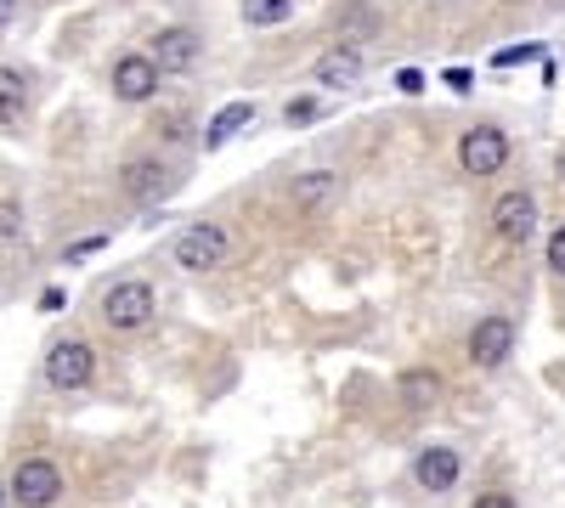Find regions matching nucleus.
Returning <instances> with one entry per match:
<instances>
[{
  "label": "nucleus",
  "instance_id": "b1692460",
  "mask_svg": "<svg viewBox=\"0 0 565 508\" xmlns=\"http://www.w3.org/2000/svg\"><path fill=\"white\" fill-rule=\"evenodd\" d=\"M40 311H63V289H45L40 294Z\"/></svg>",
  "mask_w": 565,
  "mask_h": 508
},
{
  "label": "nucleus",
  "instance_id": "f3484780",
  "mask_svg": "<svg viewBox=\"0 0 565 508\" xmlns=\"http://www.w3.org/2000/svg\"><path fill=\"white\" fill-rule=\"evenodd\" d=\"M244 23L249 29H277V23H289L295 18V0H244Z\"/></svg>",
  "mask_w": 565,
  "mask_h": 508
},
{
  "label": "nucleus",
  "instance_id": "6e6552de",
  "mask_svg": "<svg viewBox=\"0 0 565 508\" xmlns=\"http://www.w3.org/2000/svg\"><path fill=\"white\" fill-rule=\"evenodd\" d=\"M492 233L503 238V244H532V233H537V198L532 193H503L498 204H492Z\"/></svg>",
  "mask_w": 565,
  "mask_h": 508
},
{
  "label": "nucleus",
  "instance_id": "4468645a",
  "mask_svg": "<svg viewBox=\"0 0 565 508\" xmlns=\"http://www.w3.org/2000/svg\"><path fill=\"white\" fill-rule=\"evenodd\" d=\"M441 396H447V379L436 374V367H407V374H402V401L413 412H430Z\"/></svg>",
  "mask_w": 565,
  "mask_h": 508
},
{
  "label": "nucleus",
  "instance_id": "bb28decb",
  "mask_svg": "<svg viewBox=\"0 0 565 508\" xmlns=\"http://www.w3.org/2000/svg\"><path fill=\"white\" fill-rule=\"evenodd\" d=\"M559 181H565V148H559Z\"/></svg>",
  "mask_w": 565,
  "mask_h": 508
},
{
  "label": "nucleus",
  "instance_id": "20e7f679",
  "mask_svg": "<svg viewBox=\"0 0 565 508\" xmlns=\"http://www.w3.org/2000/svg\"><path fill=\"white\" fill-rule=\"evenodd\" d=\"M90 379H97V350L85 339H57L45 350V385L52 390H85Z\"/></svg>",
  "mask_w": 565,
  "mask_h": 508
},
{
  "label": "nucleus",
  "instance_id": "9d476101",
  "mask_svg": "<svg viewBox=\"0 0 565 508\" xmlns=\"http://www.w3.org/2000/svg\"><path fill=\"white\" fill-rule=\"evenodd\" d=\"M119 187H125V198H136V204H159V198L170 193V164H164V159H130V164L119 170Z\"/></svg>",
  "mask_w": 565,
  "mask_h": 508
},
{
  "label": "nucleus",
  "instance_id": "39448f33",
  "mask_svg": "<svg viewBox=\"0 0 565 508\" xmlns=\"http://www.w3.org/2000/svg\"><path fill=\"white\" fill-rule=\"evenodd\" d=\"M509 164V136L498 125H476L458 136V170L463 175H498Z\"/></svg>",
  "mask_w": 565,
  "mask_h": 508
},
{
  "label": "nucleus",
  "instance_id": "393cba45",
  "mask_svg": "<svg viewBox=\"0 0 565 508\" xmlns=\"http://www.w3.org/2000/svg\"><path fill=\"white\" fill-rule=\"evenodd\" d=\"M12 18H18V0H0V29H7Z\"/></svg>",
  "mask_w": 565,
  "mask_h": 508
},
{
  "label": "nucleus",
  "instance_id": "5701e85b",
  "mask_svg": "<svg viewBox=\"0 0 565 508\" xmlns=\"http://www.w3.org/2000/svg\"><path fill=\"white\" fill-rule=\"evenodd\" d=\"M396 90H407V97H418V90H424V74H418V68H402V74H396Z\"/></svg>",
  "mask_w": 565,
  "mask_h": 508
},
{
  "label": "nucleus",
  "instance_id": "a878e982",
  "mask_svg": "<svg viewBox=\"0 0 565 508\" xmlns=\"http://www.w3.org/2000/svg\"><path fill=\"white\" fill-rule=\"evenodd\" d=\"M7 502H12V491H7V486H0V508H7Z\"/></svg>",
  "mask_w": 565,
  "mask_h": 508
},
{
  "label": "nucleus",
  "instance_id": "2eb2a0df",
  "mask_svg": "<svg viewBox=\"0 0 565 508\" xmlns=\"http://www.w3.org/2000/svg\"><path fill=\"white\" fill-rule=\"evenodd\" d=\"M244 125H255V102H226V108L210 119V130H204V148H210V153H215V148H226Z\"/></svg>",
  "mask_w": 565,
  "mask_h": 508
},
{
  "label": "nucleus",
  "instance_id": "7ed1b4c3",
  "mask_svg": "<svg viewBox=\"0 0 565 508\" xmlns=\"http://www.w3.org/2000/svg\"><path fill=\"white\" fill-rule=\"evenodd\" d=\"M7 491H12L18 508H52L63 497V469L52 464V457H23V464L12 469V480H7Z\"/></svg>",
  "mask_w": 565,
  "mask_h": 508
},
{
  "label": "nucleus",
  "instance_id": "f8f14e48",
  "mask_svg": "<svg viewBox=\"0 0 565 508\" xmlns=\"http://www.w3.org/2000/svg\"><path fill=\"white\" fill-rule=\"evenodd\" d=\"M458 475H463V457H458L452 446H424V452L413 457V480H418L424 491H452Z\"/></svg>",
  "mask_w": 565,
  "mask_h": 508
},
{
  "label": "nucleus",
  "instance_id": "4be33fe9",
  "mask_svg": "<svg viewBox=\"0 0 565 508\" xmlns=\"http://www.w3.org/2000/svg\"><path fill=\"white\" fill-rule=\"evenodd\" d=\"M23 233V220H18V209L12 204H0V238H18Z\"/></svg>",
  "mask_w": 565,
  "mask_h": 508
},
{
  "label": "nucleus",
  "instance_id": "dca6fc26",
  "mask_svg": "<svg viewBox=\"0 0 565 508\" xmlns=\"http://www.w3.org/2000/svg\"><path fill=\"white\" fill-rule=\"evenodd\" d=\"M29 114V79L18 68H0V125H18Z\"/></svg>",
  "mask_w": 565,
  "mask_h": 508
},
{
  "label": "nucleus",
  "instance_id": "ddd939ff",
  "mask_svg": "<svg viewBox=\"0 0 565 508\" xmlns=\"http://www.w3.org/2000/svg\"><path fill=\"white\" fill-rule=\"evenodd\" d=\"M340 198V170H306V175H295V187H289V204L295 209H328Z\"/></svg>",
  "mask_w": 565,
  "mask_h": 508
},
{
  "label": "nucleus",
  "instance_id": "1a4fd4ad",
  "mask_svg": "<svg viewBox=\"0 0 565 508\" xmlns=\"http://www.w3.org/2000/svg\"><path fill=\"white\" fill-rule=\"evenodd\" d=\"M199 52H204V40L193 34V29H159L153 34V45H148V57H153V68L159 74H186V68H193L199 63Z\"/></svg>",
  "mask_w": 565,
  "mask_h": 508
},
{
  "label": "nucleus",
  "instance_id": "a211bd4d",
  "mask_svg": "<svg viewBox=\"0 0 565 508\" xmlns=\"http://www.w3.org/2000/svg\"><path fill=\"white\" fill-rule=\"evenodd\" d=\"M282 119H289V125H311L317 119V97H295L289 108H282Z\"/></svg>",
  "mask_w": 565,
  "mask_h": 508
},
{
  "label": "nucleus",
  "instance_id": "0eeeda50",
  "mask_svg": "<svg viewBox=\"0 0 565 508\" xmlns=\"http://www.w3.org/2000/svg\"><path fill=\"white\" fill-rule=\"evenodd\" d=\"M509 356H514V322H509L503 311L481 316L476 328H469V361H476V367H487V374H492V367H503Z\"/></svg>",
  "mask_w": 565,
  "mask_h": 508
},
{
  "label": "nucleus",
  "instance_id": "423d86ee",
  "mask_svg": "<svg viewBox=\"0 0 565 508\" xmlns=\"http://www.w3.org/2000/svg\"><path fill=\"white\" fill-rule=\"evenodd\" d=\"M108 85H114L119 102H153L159 97V68H153L148 52H125V57H114Z\"/></svg>",
  "mask_w": 565,
  "mask_h": 508
},
{
  "label": "nucleus",
  "instance_id": "9b49d317",
  "mask_svg": "<svg viewBox=\"0 0 565 508\" xmlns=\"http://www.w3.org/2000/svg\"><path fill=\"white\" fill-rule=\"evenodd\" d=\"M311 79L322 90H351L362 79V45H328V52L311 63Z\"/></svg>",
  "mask_w": 565,
  "mask_h": 508
},
{
  "label": "nucleus",
  "instance_id": "6ab92c4d",
  "mask_svg": "<svg viewBox=\"0 0 565 508\" xmlns=\"http://www.w3.org/2000/svg\"><path fill=\"white\" fill-rule=\"evenodd\" d=\"M548 271H559V277H565V220L548 233Z\"/></svg>",
  "mask_w": 565,
  "mask_h": 508
},
{
  "label": "nucleus",
  "instance_id": "412c9836",
  "mask_svg": "<svg viewBox=\"0 0 565 508\" xmlns=\"http://www.w3.org/2000/svg\"><path fill=\"white\" fill-rule=\"evenodd\" d=\"M469 508H521V502H514L509 491H481V497L469 502Z\"/></svg>",
  "mask_w": 565,
  "mask_h": 508
},
{
  "label": "nucleus",
  "instance_id": "f257e3e1",
  "mask_svg": "<svg viewBox=\"0 0 565 508\" xmlns=\"http://www.w3.org/2000/svg\"><path fill=\"white\" fill-rule=\"evenodd\" d=\"M153 311H159V294H153V283H141V277H125V283H114L108 294H103V328L108 334H141L153 322Z\"/></svg>",
  "mask_w": 565,
  "mask_h": 508
},
{
  "label": "nucleus",
  "instance_id": "f03ea898",
  "mask_svg": "<svg viewBox=\"0 0 565 508\" xmlns=\"http://www.w3.org/2000/svg\"><path fill=\"white\" fill-rule=\"evenodd\" d=\"M226 255H232V233L221 220H193L170 249V260L181 271H215V266H226Z\"/></svg>",
  "mask_w": 565,
  "mask_h": 508
},
{
  "label": "nucleus",
  "instance_id": "aec40b11",
  "mask_svg": "<svg viewBox=\"0 0 565 508\" xmlns=\"http://www.w3.org/2000/svg\"><path fill=\"white\" fill-rule=\"evenodd\" d=\"M103 244H108V238H103V233H97V238H79V244H68V255H63V260H68V266H74V260H85V255H97V249H103Z\"/></svg>",
  "mask_w": 565,
  "mask_h": 508
}]
</instances>
